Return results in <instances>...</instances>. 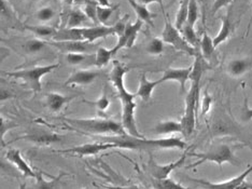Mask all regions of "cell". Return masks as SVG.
Wrapping results in <instances>:
<instances>
[{
    "instance_id": "obj_38",
    "label": "cell",
    "mask_w": 252,
    "mask_h": 189,
    "mask_svg": "<svg viewBox=\"0 0 252 189\" xmlns=\"http://www.w3.org/2000/svg\"><path fill=\"white\" fill-rule=\"evenodd\" d=\"M56 15L55 10L52 7H49V5H45V7L40 8L37 12H36V19L38 22L42 23H48L51 22Z\"/></svg>"
},
{
    "instance_id": "obj_45",
    "label": "cell",
    "mask_w": 252,
    "mask_h": 189,
    "mask_svg": "<svg viewBox=\"0 0 252 189\" xmlns=\"http://www.w3.org/2000/svg\"><path fill=\"white\" fill-rule=\"evenodd\" d=\"M240 119H242L243 122H249L252 120V108L248 104L247 97H245L244 105L242 108V117H240Z\"/></svg>"
},
{
    "instance_id": "obj_32",
    "label": "cell",
    "mask_w": 252,
    "mask_h": 189,
    "mask_svg": "<svg viewBox=\"0 0 252 189\" xmlns=\"http://www.w3.org/2000/svg\"><path fill=\"white\" fill-rule=\"evenodd\" d=\"M188 8H189V0H180V4H179L178 11H177V14L175 18V24H174L177 30L181 31L183 25L187 23Z\"/></svg>"
},
{
    "instance_id": "obj_48",
    "label": "cell",
    "mask_w": 252,
    "mask_h": 189,
    "mask_svg": "<svg viewBox=\"0 0 252 189\" xmlns=\"http://www.w3.org/2000/svg\"><path fill=\"white\" fill-rule=\"evenodd\" d=\"M14 97H15V94L11 90L0 88V102L14 99Z\"/></svg>"
},
{
    "instance_id": "obj_20",
    "label": "cell",
    "mask_w": 252,
    "mask_h": 189,
    "mask_svg": "<svg viewBox=\"0 0 252 189\" xmlns=\"http://www.w3.org/2000/svg\"><path fill=\"white\" fill-rule=\"evenodd\" d=\"M76 97V95H66L59 92H51L45 97V106L51 113H60L63 108Z\"/></svg>"
},
{
    "instance_id": "obj_46",
    "label": "cell",
    "mask_w": 252,
    "mask_h": 189,
    "mask_svg": "<svg viewBox=\"0 0 252 189\" xmlns=\"http://www.w3.org/2000/svg\"><path fill=\"white\" fill-rule=\"evenodd\" d=\"M234 0H215L211 7V13L216 14L218 11L221 10L222 8H226L228 5L233 3Z\"/></svg>"
},
{
    "instance_id": "obj_24",
    "label": "cell",
    "mask_w": 252,
    "mask_h": 189,
    "mask_svg": "<svg viewBox=\"0 0 252 189\" xmlns=\"http://www.w3.org/2000/svg\"><path fill=\"white\" fill-rule=\"evenodd\" d=\"M199 52L210 64L216 60V47L214 45V40L209 37L206 32L203 33L202 38H200Z\"/></svg>"
},
{
    "instance_id": "obj_52",
    "label": "cell",
    "mask_w": 252,
    "mask_h": 189,
    "mask_svg": "<svg viewBox=\"0 0 252 189\" xmlns=\"http://www.w3.org/2000/svg\"><path fill=\"white\" fill-rule=\"evenodd\" d=\"M251 24H252V0H251V16H250V20H249V24L247 27V32H246V37L249 35V32H250V28H251Z\"/></svg>"
},
{
    "instance_id": "obj_8",
    "label": "cell",
    "mask_w": 252,
    "mask_h": 189,
    "mask_svg": "<svg viewBox=\"0 0 252 189\" xmlns=\"http://www.w3.org/2000/svg\"><path fill=\"white\" fill-rule=\"evenodd\" d=\"M111 148H118V147L116 144H113V143L97 141V142L88 143V144H83L80 146L66 148V150H55L53 151L59 152V153H69V154H74V156L84 157V156H96V154H98L99 152L107 150H111Z\"/></svg>"
},
{
    "instance_id": "obj_12",
    "label": "cell",
    "mask_w": 252,
    "mask_h": 189,
    "mask_svg": "<svg viewBox=\"0 0 252 189\" xmlns=\"http://www.w3.org/2000/svg\"><path fill=\"white\" fill-rule=\"evenodd\" d=\"M48 43L65 53L91 54L92 52H94L95 49L98 48H96L94 42H89L85 41V40H70V41H55V40H52Z\"/></svg>"
},
{
    "instance_id": "obj_6",
    "label": "cell",
    "mask_w": 252,
    "mask_h": 189,
    "mask_svg": "<svg viewBox=\"0 0 252 189\" xmlns=\"http://www.w3.org/2000/svg\"><path fill=\"white\" fill-rule=\"evenodd\" d=\"M165 18V25L164 30L162 32L161 38L166 44H169L171 47L175 48L176 50L180 51V52L186 53L190 56H195V54L198 52V50L193 48L192 45L187 42V40L183 38L182 34L179 30H177L176 26L168 20V16L164 13Z\"/></svg>"
},
{
    "instance_id": "obj_54",
    "label": "cell",
    "mask_w": 252,
    "mask_h": 189,
    "mask_svg": "<svg viewBox=\"0 0 252 189\" xmlns=\"http://www.w3.org/2000/svg\"><path fill=\"white\" fill-rule=\"evenodd\" d=\"M30 1H39V0H30Z\"/></svg>"
},
{
    "instance_id": "obj_27",
    "label": "cell",
    "mask_w": 252,
    "mask_h": 189,
    "mask_svg": "<svg viewBox=\"0 0 252 189\" xmlns=\"http://www.w3.org/2000/svg\"><path fill=\"white\" fill-rule=\"evenodd\" d=\"M90 21L88 16L85 15L83 10L80 9H74L71 10L67 16V23L66 27L68 28H73V27H83V25Z\"/></svg>"
},
{
    "instance_id": "obj_49",
    "label": "cell",
    "mask_w": 252,
    "mask_h": 189,
    "mask_svg": "<svg viewBox=\"0 0 252 189\" xmlns=\"http://www.w3.org/2000/svg\"><path fill=\"white\" fill-rule=\"evenodd\" d=\"M137 1L140 2V3H144L146 5H149L151 3H158L159 5H161V8L164 9V5H163L164 0H137Z\"/></svg>"
},
{
    "instance_id": "obj_16",
    "label": "cell",
    "mask_w": 252,
    "mask_h": 189,
    "mask_svg": "<svg viewBox=\"0 0 252 189\" xmlns=\"http://www.w3.org/2000/svg\"><path fill=\"white\" fill-rule=\"evenodd\" d=\"M252 67L250 57H234L225 64V73L232 78H240L249 73Z\"/></svg>"
},
{
    "instance_id": "obj_44",
    "label": "cell",
    "mask_w": 252,
    "mask_h": 189,
    "mask_svg": "<svg viewBox=\"0 0 252 189\" xmlns=\"http://www.w3.org/2000/svg\"><path fill=\"white\" fill-rule=\"evenodd\" d=\"M0 15L9 20H12L14 18L13 9L7 0H0Z\"/></svg>"
},
{
    "instance_id": "obj_55",
    "label": "cell",
    "mask_w": 252,
    "mask_h": 189,
    "mask_svg": "<svg viewBox=\"0 0 252 189\" xmlns=\"http://www.w3.org/2000/svg\"><path fill=\"white\" fill-rule=\"evenodd\" d=\"M0 41H2V39H0Z\"/></svg>"
},
{
    "instance_id": "obj_26",
    "label": "cell",
    "mask_w": 252,
    "mask_h": 189,
    "mask_svg": "<svg viewBox=\"0 0 252 189\" xmlns=\"http://www.w3.org/2000/svg\"><path fill=\"white\" fill-rule=\"evenodd\" d=\"M117 54V51L112 49H106L104 47H98L95 51L94 65L98 68L107 66L111 62L113 56Z\"/></svg>"
},
{
    "instance_id": "obj_1",
    "label": "cell",
    "mask_w": 252,
    "mask_h": 189,
    "mask_svg": "<svg viewBox=\"0 0 252 189\" xmlns=\"http://www.w3.org/2000/svg\"><path fill=\"white\" fill-rule=\"evenodd\" d=\"M130 70L128 65L124 63L114 60L112 62V70L109 74V80L112 83L114 89L117 90L119 100L121 101L122 105V125L125 130V132L138 139H145L138 128H137L136 118H135V111L137 108V104L135 102L136 94L131 93L125 88L124 78L125 75Z\"/></svg>"
},
{
    "instance_id": "obj_37",
    "label": "cell",
    "mask_w": 252,
    "mask_h": 189,
    "mask_svg": "<svg viewBox=\"0 0 252 189\" xmlns=\"http://www.w3.org/2000/svg\"><path fill=\"white\" fill-rule=\"evenodd\" d=\"M64 175H65V173H62L59 176L52 177V180H51V181H47L42 176V173H39L38 177L36 179L37 185L35 186V188H40V189H51V188H54L61 182V180L63 179V177H64Z\"/></svg>"
},
{
    "instance_id": "obj_17",
    "label": "cell",
    "mask_w": 252,
    "mask_h": 189,
    "mask_svg": "<svg viewBox=\"0 0 252 189\" xmlns=\"http://www.w3.org/2000/svg\"><path fill=\"white\" fill-rule=\"evenodd\" d=\"M81 34L82 38L85 41L95 42L98 39L114 36L116 35V32H114L113 26H107L101 24L93 27H81Z\"/></svg>"
},
{
    "instance_id": "obj_9",
    "label": "cell",
    "mask_w": 252,
    "mask_h": 189,
    "mask_svg": "<svg viewBox=\"0 0 252 189\" xmlns=\"http://www.w3.org/2000/svg\"><path fill=\"white\" fill-rule=\"evenodd\" d=\"M250 173H252V165H249L243 173H240L236 177H232V179L226 181L209 182L203 179H191V182L208 189H239L242 188L244 182Z\"/></svg>"
},
{
    "instance_id": "obj_41",
    "label": "cell",
    "mask_w": 252,
    "mask_h": 189,
    "mask_svg": "<svg viewBox=\"0 0 252 189\" xmlns=\"http://www.w3.org/2000/svg\"><path fill=\"white\" fill-rule=\"evenodd\" d=\"M91 57L90 54L87 53H67L65 59L67 61L68 64L77 66V65H81L84 62H87Z\"/></svg>"
},
{
    "instance_id": "obj_51",
    "label": "cell",
    "mask_w": 252,
    "mask_h": 189,
    "mask_svg": "<svg viewBox=\"0 0 252 189\" xmlns=\"http://www.w3.org/2000/svg\"><path fill=\"white\" fill-rule=\"evenodd\" d=\"M94 1L97 3V5H100V7H110V5H112L110 0H94Z\"/></svg>"
},
{
    "instance_id": "obj_42",
    "label": "cell",
    "mask_w": 252,
    "mask_h": 189,
    "mask_svg": "<svg viewBox=\"0 0 252 189\" xmlns=\"http://www.w3.org/2000/svg\"><path fill=\"white\" fill-rule=\"evenodd\" d=\"M87 103L94 105L97 108V111H98L99 113H104L108 110L109 106H110V99H109V96L107 94V91L104 90V92H102L101 96L99 97L98 100L95 101V102H87Z\"/></svg>"
},
{
    "instance_id": "obj_29",
    "label": "cell",
    "mask_w": 252,
    "mask_h": 189,
    "mask_svg": "<svg viewBox=\"0 0 252 189\" xmlns=\"http://www.w3.org/2000/svg\"><path fill=\"white\" fill-rule=\"evenodd\" d=\"M151 184L153 188L157 189H186L185 185L180 184L179 182H176L171 180L170 177H166V179H152Z\"/></svg>"
},
{
    "instance_id": "obj_39",
    "label": "cell",
    "mask_w": 252,
    "mask_h": 189,
    "mask_svg": "<svg viewBox=\"0 0 252 189\" xmlns=\"http://www.w3.org/2000/svg\"><path fill=\"white\" fill-rule=\"evenodd\" d=\"M83 12L90 21L95 23V24L98 23V20H97V3L94 0H84Z\"/></svg>"
},
{
    "instance_id": "obj_30",
    "label": "cell",
    "mask_w": 252,
    "mask_h": 189,
    "mask_svg": "<svg viewBox=\"0 0 252 189\" xmlns=\"http://www.w3.org/2000/svg\"><path fill=\"white\" fill-rule=\"evenodd\" d=\"M180 32L182 34L183 38L187 40V42L190 45H192L193 48H195L196 50H198L197 48H199L200 38L197 36V34H196L195 30H194V27L188 25L186 23V24L183 25V27L181 28Z\"/></svg>"
},
{
    "instance_id": "obj_3",
    "label": "cell",
    "mask_w": 252,
    "mask_h": 189,
    "mask_svg": "<svg viewBox=\"0 0 252 189\" xmlns=\"http://www.w3.org/2000/svg\"><path fill=\"white\" fill-rule=\"evenodd\" d=\"M245 145V143L236 144L232 141L216 142L204 152H193L192 156L198 158V160L191 164L190 167H188V169L196 168L205 162H214L219 165L220 168H222V165L224 163H230L234 167L235 165L238 167L239 161L236 157V151Z\"/></svg>"
},
{
    "instance_id": "obj_31",
    "label": "cell",
    "mask_w": 252,
    "mask_h": 189,
    "mask_svg": "<svg viewBox=\"0 0 252 189\" xmlns=\"http://www.w3.org/2000/svg\"><path fill=\"white\" fill-rule=\"evenodd\" d=\"M47 44L48 42H45L44 40L32 38L27 40L24 45H23V49H24L26 54H37L39 52H41Z\"/></svg>"
},
{
    "instance_id": "obj_50",
    "label": "cell",
    "mask_w": 252,
    "mask_h": 189,
    "mask_svg": "<svg viewBox=\"0 0 252 189\" xmlns=\"http://www.w3.org/2000/svg\"><path fill=\"white\" fill-rule=\"evenodd\" d=\"M9 55H10V50L0 47V63H1L3 60L7 59Z\"/></svg>"
},
{
    "instance_id": "obj_43",
    "label": "cell",
    "mask_w": 252,
    "mask_h": 189,
    "mask_svg": "<svg viewBox=\"0 0 252 189\" xmlns=\"http://www.w3.org/2000/svg\"><path fill=\"white\" fill-rule=\"evenodd\" d=\"M213 103H214L213 96H211L208 93V91L206 90L204 92L203 97H202V101H200V103H199V105H200V116L204 117L209 113L211 105H213Z\"/></svg>"
},
{
    "instance_id": "obj_35",
    "label": "cell",
    "mask_w": 252,
    "mask_h": 189,
    "mask_svg": "<svg viewBox=\"0 0 252 189\" xmlns=\"http://www.w3.org/2000/svg\"><path fill=\"white\" fill-rule=\"evenodd\" d=\"M118 8L119 4L110 5V7H100V5H97V20H98V23L102 25H106L109 19L111 18V15Z\"/></svg>"
},
{
    "instance_id": "obj_10",
    "label": "cell",
    "mask_w": 252,
    "mask_h": 189,
    "mask_svg": "<svg viewBox=\"0 0 252 189\" xmlns=\"http://www.w3.org/2000/svg\"><path fill=\"white\" fill-rule=\"evenodd\" d=\"M188 150L189 148H187L185 153H183L178 160H176L175 162H170L167 164H158L156 160L151 157L147 163L149 174H150L152 179H158V180L169 177V175L173 173L175 170L181 168L182 165L185 164L186 159L188 157Z\"/></svg>"
},
{
    "instance_id": "obj_33",
    "label": "cell",
    "mask_w": 252,
    "mask_h": 189,
    "mask_svg": "<svg viewBox=\"0 0 252 189\" xmlns=\"http://www.w3.org/2000/svg\"><path fill=\"white\" fill-rule=\"evenodd\" d=\"M165 50V42L162 38L154 37L146 45V52L150 55H161Z\"/></svg>"
},
{
    "instance_id": "obj_7",
    "label": "cell",
    "mask_w": 252,
    "mask_h": 189,
    "mask_svg": "<svg viewBox=\"0 0 252 189\" xmlns=\"http://www.w3.org/2000/svg\"><path fill=\"white\" fill-rule=\"evenodd\" d=\"M135 150H180L186 151L188 144L186 141L181 140L180 137L169 136L163 137V139L157 140H148V139H138L135 137L134 141Z\"/></svg>"
},
{
    "instance_id": "obj_14",
    "label": "cell",
    "mask_w": 252,
    "mask_h": 189,
    "mask_svg": "<svg viewBox=\"0 0 252 189\" xmlns=\"http://www.w3.org/2000/svg\"><path fill=\"white\" fill-rule=\"evenodd\" d=\"M145 23L137 19V21L133 24L130 23H127V25L125 27V31L122 34L121 36L118 37V42L114 45L113 49L117 51V53L120 50H122L123 48H131L135 44L137 36H138L139 32L141 31L142 26H144Z\"/></svg>"
},
{
    "instance_id": "obj_47",
    "label": "cell",
    "mask_w": 252,
    "mask_h": 189,
    "mask_svg": "<svg viewBox=\"0 0 252 189\" xmlns=\"http://www.w3.org/2000/svg\"><path fill=\"white\" fill-rule=\"evenodd\" d=\"M127 18H128V15H126L125 18H123V19H121L120 21H118V22L116 23V24L113 25L114 32H116V36L120 37V36H121L122 34L124 33L125 27H126V25H127V23H128Z\"/></svg>"
},
{
    "instance_id": "obj_34",
    "label": "cell",
    "mask_w": 252,
    "mask_h": 189,
    "mask_svg": "<svg viewBox=\"0 0 252 189\" xmlns=\"http://www.w3.org/2000/svg\"><path fill=\"white\" fill-rule=\"evenodd\" d=\"M25 28L39 37H51V38H53V36L55 35V33L57 31L54 27H51L48 25H36V26L25 25Z\"/></svg>"
},
{
    "instance_id": "obj_21",
    "label": "cell",
    "mask_w": 252,
    "mask_h": 189,
    "mask_svg": "<svg viewBox=\"0 0 252 189\" xmlns=\"http://www.w3.org/2000/svg\"><path fill=\"white\" fill-rule=\"evenodd\" d=\"M237 125L234 124L233 121L227 118V116H220L219 118L217 117L216 121L213 124L211 128V132L214 133L215 136H221V135H236Z\"/></svg>"
},
{
    "instance_id": "obj_40",
    "label": "cell",
    "mask_w": 252,
    "mask_h": 189,
    "mask_svg": "<svg viewBox=\"0 0 252 189\" xmlns=\"http://www.w3.org/2000/svg\"><path fill=\"white\" fill-rule=\"evenodd\" d=\"M0 173L13 176V177H18L20 172L16 170L14 165L11 162H9L7 159L0 156Z\"/></svg>"
},
{
    "instance_id": "obj_4",
    "label": "cell",
    "mask_w": 252,
    "mask_h": 189,
    "mask_svg": "<svg viewBox=\"0 0 252 189\" xmlns=\"http://www.w3.org/2000/svg\"><path fill=\"white\" fill-rule=\"evenodd\" d=\"M65 123L69 124L71 128L84 134L91 135H123L127 134L125 132L122 123L114 121L112 119L107 117L99 118H89V119H79V118H63Z\"/></svg>"
},
{
    "instance_id": "obj_22",
    "label": "cell",
    "mask_w": 252,
    "mask_h": 189,
    "mask_svg": "<svg viewBox=\"0 0 252 189\" xmlns=\"http://www.w3.org/2000/svg\"><path fill=\"white\" fill-rule=\"evenodd\" d=\"M154 133L158 135H173L177 133L182 134V124L181 121L177 120H165V121H159L157 123L156 127L153 128Z\"/></svg>"
},
{
    "instance_id": "obj_19",
    "label": "cell",
    "mask_w": 252,
    "mask_h": 189,
    "mask_svg": "<svg viewBox=\"0 0 252 189\" xmlns=\"http://www.w3.org/2000/svg\"><path fill=\"white\" fill-rule=\"evenodd\" d=\"M159 84H162L161 79L153 80L152 81V80L148 79L146 73H142L139 77L138 90H137L135 93L136 97H139V99L144 102H149L151 100L154 89Z\"/></svg>"
},
{
    "instance_id": "obj_28",
    "label": "cell",
    "mask_w": 252,
    "mask_h": 189,
    "mask_svg": "<svg viewBox=\"0 0 252 189\" xmlns=\"http://www.w3.org/2000/svg\"><path fill=\"white\" fill-rule=\"evenodd\" d=\"M19 127V123H16L13 120H9L4 118L1 113H0V151L9 145L8 142H5L4 135L7 134L10 130L15 129Z\"/></svg>"
},
{
    "instance_id": "obj_25",
    "label": "cell",
    "mask_w": 252,
    "mask_h": 189,
    "mask_svg": "<svg viewBox=\"0 0 252 189\" xmlns=\"http://www.w3.org/2000/svg\"><path fill=\"white\" fill-rule=\"evenodd\" d=\"M128 3L135 11L137 19L146 23L148 25H150L151 27H154L153 19L154 16H156V14H153L151 11L148 9V5L138 2L137 0H128Z\"/></svg>"
},
{
    "instance_id": "obj_15",
    "label": "cell",
    "mask_w": 252,
    "mask_h": 189,
    "mask_svg": "<svg viewBox=\"0 0 252 189\" xmlns=\"http://www.w3.org/2000/svg\"><path fill=\"white\" fill-rule=\"evenodd\" d=\"M4 158L8 160L9 162L12 163L14 167L16 168L22 175H24L25 177H32V179H37L40 172H36L33 170L24 157L22 156V153L19 150H15V148H11V150H8V151L5 152Z\"/></svg>"
},
{
    "instance_id": "obj_2",
    "label": "cell",
    "mask_w": 252,
    "mask_h": 189,
    "mask_svg": "<svg viewBox=\"0 0 252 189\" xmlns=\"http://www.w3.org/2000/svg\"><path fill=\"white\" fill-rule=\"evenodd\" d=\"M213 65L206 61L200 52L194 56V63L192 64V71L190 74L191 87L187 92L186 96V110L185 114L181 119L182 134L185 137H190L196 124V113L200 103V79L203 78L204 74L211 70Z\"/></svg>"
},
{
    "instance_id": "obj_5",
    "label": "cell",
    "mask_w": 252,
    "mask_h": 189,
    "mask_svg": "<svg viewBox=\"0 0 252 189\" xmlns=\"http://www.w3.org/2000/svg\"><path fill=\"white\" fill-rule=\"evenodd\" d=\"M59 67H61V64L57 63V64L35 66L32 68H27V70L9 72L4 74L9 78L20 80V81L24 82L26 87L32 89L33 92L37 93L42 89V78L51 72L57 70Z\"/></svg>"
},
{
    "instance_id": "obj_11",
    "label": "cell",
    "mask_w": 252,
    "mask_h": 189,
    "mask_svg": "<svg viewBox=\"0 0 252 189\" xmlns=\"http://www.w3.org/2000/svg\"><path fill=\"white\" fill-rule=\"evenodd\" d=\"M63 139H64V137L54 132H48V131H44V130H33V131H31V132H28L27 134L15 137L14 140L8 143L11 144V143L13 142L24 140V141L33 143V144L39 145V146H50L53 144H57V143H62Z\"/></svg>"
},
{
    "instance_id": "obj_18",
    "label": "cell",
    "mask_w": 252,
    "mask_h": 189,
    "mask_svg": "<svg viewBox=\"0 0 252 189\" xmlns=\"http://www.w3.org/2000/svg\"><path fill=\"white\" fill-rule=\"evenodd\" d=\"M99 77V73L90 70H79L72 73L70 77L65 81V85H89L93 83Z\"/></svg>"
},
{
    "instance_id": "obj_13",
    "label": "cell",
    "mask_w": 252,
    "mask_h": 189,
    "mask_svg": "<svg viewBox=\"0 0 252 189\" xmlns=\"http://www.w3.org/2000/svg\"><path fill=\"white\" fill-rule=\"evenodd\" d=\"M192 71V65L189 67H181V68H175L169 67L165 70L163 73V76L159 78L162 83L167 81H176L180 85V94L187 92V82L190 80V74Z\"/></svg>"
},
{
    "instance_id": "obj_36",
    "label": "cell",
    "mask_w": 252,
    "mask_h": 189,
    "mask_svg": "<svg viewBox=\"0 0 252 189\" xmlns=\"http://www.w3.org/2000/svg\"><path fill=\"white\" fill-rule=\"evenodd\" d=\"M199 18V7L196 0H189L188 8V19L187 24L190 26H195Z\"/></svg>"
},
{
    "instance_id": "obj_53",
    "label": "cell",
    "mask_w": 252,
    "mask_h": 189,
    "mask_svg": "<svg viewBox=\"0 0 252 189\" xmlns=\"http://www.w3.org/2000/svg\"><path fill=\"white\" fill-rule=\"evenodd\" d=\"M63 1H64V3L67 5H71L76 2V0H63Z\"/></svg>"
},
{
    "instance_id": "obj_23",
    "label": "cell",
    "mask_w": 252,
    "mask_h": 189,
    "mask_svg": "<svg viewBox=\"0 0 252 189\" xmlns=\"http://www.w3.org/2000/svg\"><path fill=\"white\" fill-rule=\"evenodd\" d=\"M221 30L220 32L217 34V36L213 39L214 40V45L216 48L219 47L220 44H222L223 42H225L226 40L231 37L232 33H233V28L234 25L231 21L230 15H223L221 16Z\"/></svg>"
}]
</instances>
